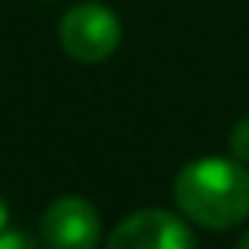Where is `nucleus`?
<instances>
[{
    "label": "nucleus",
    "instance_id": "nucleus-5",
    "mask_svg": "<svg viewBox=\"0 0 249 249\" xmlns=\"http://www.w3.org/2000/svg\"><path fill=\"white\" fill-rule=\"evenodd\" d=\"M227 145H231V155L240 161V164H249V117H243V120L231 129Z\"/></svg>",
    "mask_w": 249,
    "mask_h": 249
},
{
    "label": "nucleus",
    "instance_id": "nucleus-2",
    "mask_svg": "<svg viewBox=\"0 0 249 249\" xmlns=\"http://www.w3.org/2000/svg\"><path fill=\"white\" fill-rule=\"evenodd\" d=\"M60 48L79 63H101L120 48V19L104 3H79L60 19Z\"/></svg>",
    "mask_w": 249,
    "mask_h": 249
},
{
    "label": "nucleus",
    "instance_id": "nucleus-7",
    "mask_svg": "<svg viewBox=\"0 0 249 249\" xmlns=\"http://www.w3.org/2000/svg\"><path fill=\"white\" fill-rule=\"evenodd\" d=\"M10 231V205H6V199L0 196V233Z\"/></svg>",
    "mask_w": 249,
    "mask_h": 249
},
{
    "label": "nucleus",
    "instance_id": "nucleus-8",
    "mask_svg": "<svg viewBox=\"0 0 249 249\" xmlns=\"http://www.w3.org/2000/svg\"><path fill=\"white\" fill-rule=\"evenodd\" d=\"M237 249H249V233H246V237H243V240L237 243Z\"/></svg>",
    "mask_w": 249,
    "mask_h": 249
},
{
    "label": "nucleus",
    "instance_id": "nucleus-3",
    "mask_svg": "<svg viewBox=\"0 0 249 249\" xmlns=\"http://www.w3.org/2000/svg\"><path fill=\"white\" fill-rule=\"evenodd\" d=\"M104 249H196L193 233L164 208H142L123 218Z\"/></svg>",
    "mask_w": 249,
    "mask_h": 249
},
{
    "label": "nucleus",
    "instance_id": "nucleus-6",
    "mask_svg": "<svg viewBox=\"0 0 249 249\" xmlns=\"http://www.w3.org/2000/svg\"><path fill=\"white\" fill-rule=\"evenodd\" d=\"M0 249H38L35 240L22 231H3L0 233Z\"/></svg>",
    "mask_w": 249,
    "mask_h": 249
},
{
    "label": "nucleus",
    "instance_id": "nucleus-1",
    "mask_svg": "<svg viewBox=\"0 0 249 249\" xmlns=\"http://www.w3.org/2000/svg\"><path fill=\"white\" fill-rule=\"evenodd\" d=\"M174 199L205 231H231L249 218V170L237 158L189 161L174 180Z\"/></svg>",
    "mask_w": 249,
    "mask_h": 249
},
{
    "label": "nucleus",
    "instance_id": "nucleus-4",
    "mask_svg": "<svg viewBox=\"0 0 249 249\" xmlns=\"http://www.w3.org/2000/svg\"><path fill=\"white\" fill-rule=\"evenodd\" d=\"M41 240L48 249H95L101 240L98 208L82 196H60L41 218Z\"/></svg>",
    "mask_w": 249,
    "mask_h": 249
}]
</instances>
